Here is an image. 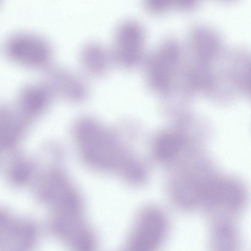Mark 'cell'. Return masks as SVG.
<instances>
[{"instance_id":"6da1fadb","label":"cell","mask_w":251,"mask_h":251,"mask_svg":"<svg viewBox=\"0 0 251 251\" xmlns=\"http://www.w3.org/2000/svg\"><path fill=\"white\" fill-rule=\"evenodd\" d=\"M5 52L12 60L30 66L43 64L50 58L51 50L43 38L27 32L10 36L6 42Z\"/></svg>"},{"instance_id":"7a4b0ae2","label":"cell","mask_w":251,"mask_h":251,"mask_svg":"<svg viewBox=\"0 0 251 251\" xmlns=\"http://www.w3.org/2000/svg\"><path fill=\"white\" fill-rule=\"evenodd\" d=\"M78 125L77 136L86 157L101 166H112L118 159L108 148L104 139L92 121H84Z\"/></svg>"},{"instance_id":"3957f363","label":"cell","mask_w":251,"mask_h":251,"mask_svg":"<svg viewBox=\"0 0 251 251\" xmlns=\"http://www.w3.org/2000/svg\"><path fill=\"white\" fill-rule=\"evenodd\" d=\"M166 223L164 216L155 210L145 213L140 219L132 235L131 249L151 251L156 247L165 235Z\"/></svg>"},{"instance_id":"277c9868","label":"cell","mask_w":251,"mask_h":251,"mask_svg":"<svg viewBox=\"0 0 251 251\" xmlns=\"http://www.w3.org/2000/svg\"><path fill=\"white\" fill-rule=\"evenodd\" d=\"M117 43L123 60L131 64L138 58L142 42V31L134 24H128L119 29Z\"/></svg>"},{"instance_id":"5b68a950","label":"cell","mask_w":251,"mask_h":251,"mask_svg":"<svg viewBox=\"0 0 251 251\" xmlns=\"http://www.w3.org/2000/svg\"><path fill=\"white\" fill-rule=\"evenodd\" d=\"M183 145L181 137L175 134H166L161 136L155 144V154L158 160L168 161L175 157Z\"/></svg>"},{"instance_id":"8992f818","label":"cell","mask_w":251,"mask_h":251,"mask_svg":"<svg viewBox=\"0 0 251 251\" xmlns=\"http://www.w3.org/2000/svg\"><path fill=\"white\" fill-rule=\"evenodd\" d=\"M47 102L46 93L35 88L25 91L21 99L23 111L28 116H33L40 113L45 108Z\"/></svg>"},{"instance_id":"52a82bcc","label":"cell","mask_w":251,"mask_h":251,"mask_svg":"<svg viewBox=\"0 0 251 251\" xmlns=\"http://www.w3.org/2000/svg\"><path fill=\"white\" fill-rule=\"evenodd\" d=\"M176 58L175 50L172 49L165 50L154 65L152 77L155 84L160 88L168 84L170 76V67Z\"/></svg>"},{"instance_id":"ba28073f","label":"cell","mask_w":251,"mask_h":251,"mask_svg":"<svg viewBox=\"0 0 251 251\" xmlns=\"http://www.w3.org/2000/svg\"><path fill=\"white\" fill-rule=\"evenodd\" d=\"M175 0H148V2L152 9L160 10L165 8Z\"/></svg>"}]
</instances>
